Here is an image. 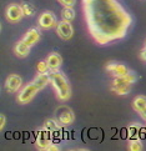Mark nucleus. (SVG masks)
Here are the masks:
<instances>
[{"label":"nucleus","instance_id":"f257e3e1","mask_svg":"<svg viewBox=\"0 0 146 151\" xmlns=\"http://www.w3.org/2000/svg\"><path fill=\"white\" fill-rule=\"evenodd\" d=\"M83 9L89 33L100 45L122 39L132 23L117 0H83Z\"/></svg>","mask_w":146,"mask_h":151},{"label":"nucleus","instance_id":"f03ea898","mask_svg":"<svg viewBox=\"0 0 146 151\" xmlns=\"http://www.w3.org/2000/svg\"><path fill=\"white\" fill-rule=\"evenodd\" d=\"M50 84L53 85L54 90H55L56 98L60 101H66L71 96V89H70V84L66 76L59 70H53L50 73Z\"/></svg>","mask_w":146,"mask_h":151},{"label":"nucleus","instance_id":"7ed1b4c3","mask_svg":"<svg viewBox=\"0 0 146 151\" xmlns=\"http://www.w3.org/2000/svg\"><path fill=\"white\" fill-rule=\"evenodd\" d=\"M39 93V89L35 86L34 83H30L28 85H25L23 89H20L19 94H18V102H20V104H28V102H30L32 99L36 96V94Z\"/></svg>","mask_w":146,"mask_h":151},{"label":"nucleus","instance_id":"20e7f679","mask_svg":"<svg viewBox=\"0 0 146 151\" xmlns=\"http://www.w3.org/2000/svg\"><path fill=\"white\" fill-rule=\"evenodd\" d=\"M111 91L116 95H127L131 91V84H129L124 76H116L112 80Z\"/></svg>","mask_w":146,"mask_h":151},{"label":"nucleus","instance_id":"39448f33","mask_svg":"<svg viewBox=\"0 0 146 151\" xmlns=\"http://www.w3.org/2000/svg\"><path fill=\"white\" fill-rule=\"evenodd\" d=\"M5 17L10 23H18L24 17V12L20 4H10L5 10Z\"/></svg>","mask_w":146,"mask_h":151},{"label":"nucleus","instance_id":"423d86ee","mask_svg":"<svg viewBox=\"0 0 146 151\" xmlns=\"http://www.w3.org/2000/svg\"><path fill=\"white\" fill-rule=\"evenodd\" d=\"M56 117L58 121L64 126H69L71 125L75 120V115L71 109H69L66 106H61L56 110Z\"/></svg>","mask_w":146,"mask_h":151},{"label":"nucleus","instance_id":"0eeeda50","mask_svg":"<svg viewBox=\"0 0 146 151\" xmlns=\"http://www.w3.org/2000/svg\"><path fill=\"white\" fill-rule=\"evenodd\" d=\"M37 24L41 29H51L54 26H58V20H56V17L55 14L53 12H44L40 17H39V20H37Z\"/></svg>","mask_w":146,"mask_h":151},{"label":"nucleus","instance_id":"6e6552de","mask_svg":"<svg viewBox=\"0 0 146 151\" xmlns=\"http://www.w3.org/2000/svg\"><path fill=\"white\" fill-rule=\"evenodd\" d=\"M21 85H23V79H21V76H19L18 74L9 75L6 80H5V90H6L9 94L18 93L21 89Z\"/></svg>","mask_w":146,"mask_h":151},{"label":"nucleus","instance_id":"1a4fd4ad","mask_svg":"<svg viewBox=\"0 0 146 151\" xmlns=\"http://www.w3.org/2000/svg\"><path fill=\"white\" fill-rule=\"evenodd\" d=\"M56 33L63 40H69V39H71L73 35H74V28H73V25L70 21L61 20L58 23Z\"/></svg>","mask_w":146,"mask_h":151},{"label":"nucleus","instance_id":"9d476101","mask_svg":"<svg viewBox=\"0 0 146 151\" xmlns=\"http://www.w3.org/2000/svg\"><path fill=\"white\" fill-rule=\"evenodd\" d=\"M49 132L45 127L40 129V130L36 131V141H35V145L36 147L39 150H46L49 144H50L51 141L49 140Z\"/></svg>","mask_w":146,"mask_h":151},{"label":"nucleus","instance_id":"9b49d317","mask_svg":"<svg viewBox=\"0 0 146 151\" xmlns=\"http://www.w3.org/2000/svg\"><path fill=\"white\" fill-rule=\"evenodd\" d=\"M106 71L110 73L114 78L116 76H124L126 75L130 70L124 65V64H119V63H109L106 65Z\"/></svg>","mask_w":146,"mask_h":151},{"label":"nucleus","instance_id":"f8f14e48","mask_svg":"<svg viewBox=\"0 0 146 151\" xmlns=\"http://www.w3.org/2000/svg\"><path fill=\"white\" fill-rule=\"evenodd\" d=\"M23 40H24L28 45H30V46L35 45L36 42L40 40V30L37 29V28H31V29H29L28 31H26V34L24 35Z\"/></svg>","mask_w":146,"mask_h":151},{"label":"nucleus","instance_id":"ddd939ff","mask_svg":"<svg viewBox=\"0 0 146 151\" xmlns=\"http://www.w3.org/2000/svg\"><path fill=\"white\" fill-rule=\"evenodd\" d=\"M46 63H47V65L50 68L51 71L53 70H59V68H60L61 64H63V58L60 56V54L51 52L50 55L46 58Z\"/></svg>","mask_w":146,"mask_h":151},{"label":"nucleus","instance_id":"4468645a","mask_svg":"<svg viewBox=\"0 0 146 151\" xmlns=\"http://www.w3.org/2000/svg\"><path fill=\"white\" fill-rule=\"evenodd\" d=\"M30 45H28L24 40H20L18 41L15 44L14 46V52H15V55L16 56H19V58H25V56H28L29 54H30Z\"/></svg>","mask_w":146,"mask_h":151},{"label":"nucleus","instance_id":"2eb2a0df","mask_svg":"<svg viewBox=\"0 0 146 151\" xmlns=\"http://www.w3.org/2000/svg\"><path fill=\"white\" fill-rule=\"evenodd\" d=\"M51 81V79H50V73H44V74H41L39 73L36 75V76L34 78V80H32V83L35 84V86L39 90L41 89H44L45 86Z\"/></svg>","mask_w":146,"mask_h":151},{"label":"nucleus","instance_id":"dca6fc26","mask_svg":"<svg viewBox=\"0 0 146 151\" xmlns=\"http://www.w3.org/2000/svg\"><path fill=\"white\" fill-rule=\"evenodd\" d=\"M132 107L136 112H141L142 110H145L146 109V96L144 95L136 96L132 101Z\"/></svg>","mask_w":146,"mask_h":151},{"label":"nucleus","instance_id":"f3484780","mask_svg":"<svg viewBox=\"0 0 146 151\" xmlns=\"http://www.w3.org/2000/svg\"><path fill=\"white\" fill-rule=\"evenodd\" d=\"M60 125H61V124L59 122L58 120H54V119H47V120L44 122V126H42V127H45L50 134H54V132H56V131L60 130Z\"/></svg>","mask_w":146,"mask_h":151},{"label":"nucleus","instance_id":"a211bd4d","mask_svg":"<svg viewBox=\"0 0 146 151\" xmlns=\"http://www.w3.org/2000/svg\"><path fill=\"white\" fill-rule=\"evenodd\" d=\"M61 18L63 20H68V21L74 20L75 19L74 6H64V9L61 10Z\"/></svg>","mask_w":146,"mask_h":151},{"label":"nucleus","instance_id":"6ab92c4d","mask_svg":"<svg viewBox=\"0 0 146 151\" xmlns=\"http://www.w3.org/2000/svg\"><path fill=\"white\" fill-rule=\"evenodd\" d=\"M140 130H141V127H140L137 124H131L129 127H127V137L129 139H137L140 137Z\"/></svg>","mask_w":146,"mask_h":151},{"label":"nucleus","instance_id":"aec40b11","mask_svg":"<svg viewBox=\"0 0 146 151\" xmlns=\"http://www.w3.org/2000/svg\"><path fill=\"white\" fill-rule=\"evenodd\" d=\"M20 5H21V8H23L24 15H26V17H32V15L35 14V12H36V8L29 1H23Z\"/></svg>","mask_w":146,"mask_h":151},{"label":"nucleus","instance_id":"412c9836","mask_svg":"<svg viewBox=\"0 0 146 151\" xmlns=\"http://www.w3.org/2000/svg\"><path fill=\"white\" fill-rule=\"evenodd\" d=\"M144 149V145L141 139L137 137V139H130V142H129V150L131 151H141Z\"/></svg>","mask_w":146,"mask_h":151},{"label":"nucleus","instance_id":"4be33fe9","mask_svg":"<svg viewBox=\"0 0 146 151\" xmlns=\"http://www.w3.org/2000/svg\"><path fill=\"white\" fill-rule=\"evenodd\" d=\"M49 70H50V68H49L46 60H45V61H39V63H37V65H36V71H37V73L44 74V73H49Z\"/></svg>","mask_w":146,"mask_h":151},{"label":"nucleus","instance_id":"5701e85b","mask_svg":"<svg viewBox=\"0 0 146 151\" xmlns=\"http://www.w3.org/2000/svg\"><path fill=\"white\" fill-rule=\"evenodd\" d=\"M124 78H125V80L129 83V84H134V83H136L137 81V79H139V76H137V74L136 73H134V71H129L126 75H124Z\"/></svg>","mask_w":146,"mask_h":151},{"label":"nucleus","instance_id":"b1692460","mask_svg":"<svg viewBox=\"0 0 146 151\" xmlns=\"http://www.w3.org/2000/svg\"><path fill=\"white\" fill-rule=\"evenodd\" d=\"M59 3L64 6H74L76 4V0H59Z\"/></svg>","mask_w":146,"mask_h":151},{"label":"nucleus","instance_id":"393cba45","mask_svg":"<svg viewBox=\"0 0 146 151\" xmlns=\"http://www.w3.org/2000/svg\"><path fill=\"white\" fill-rule=\"evenodd\" d=\"M5 124H6V117H5V115H0V129H4V126H5Z\"/></svg>","mask_w":146,"mask_h":151},{"label":"nucleus","instance_id":"a878e982","mask_svg":"<svg viewBox=\"0 0 146 151\" xmlns=\"http://www.w3.org/2000/svg\"><path fill=\"white\" fill-rule=\"evenodd\" d=\"M47 151H58L59 150V146H56L55 144H53V142H50L49 144V146H47V149H46Z\"/></svg>","mask_w":146,"mask_h":151},{"label":"nucleus","instance_id":"bb28decb","mask_svg":"<svg viewBox=\"0 0 146 151\" xmlns=\"http://www.w3.org/2000/svg\"><path fill=\"white\" fill-rule=\"evenodd\" d=\"M140 58H141L144 61H146V47H144V49L140 51Z\"/></svg>","mask_w":146,"mask_h":151},{"label":"nucleus","instance_id":"cd10ccee","mask_svg":"<svg viewBox=\"0 0 146 151\" xmlns=\"http://www.w3.org/2000/svg\"><path fill=\"white\" fill-rule=\"evenodd\" d=\"M140 115H141V117H142L144 120L146 121V109H145V110H142L141 112H140Z\"/></svg>","mask_w":146,"mask_h":151},{"label":"nucleus","instance_id":"c85d7f7f","mask_svg":"<svg viewBox=\"0 0 146 151\" xmlns=\"http://www.w3.org/2000/svg\"><path fill=\"white\" fill-rule=\"evenodd\" d=\"M145 47H146V42H145Z\"/></svg>","mask_w":146,"mask_h":151}]
</instances>
